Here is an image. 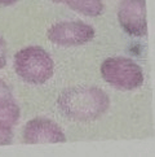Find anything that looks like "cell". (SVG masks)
<instances>
[{
    "mask_svg": "<svg viewBox=\"0 0 155 157\" xmlns=\"http://www.w3.org/2000/svg\"><path fill=\"white\" fill-rule=\"evenodd\" d=\"M58 108L65 117L75 122L96 121L110 106L107 94L95 86H76L58 96Z\"/></svg>",
    "mask_w": 155,
    "mask_h": 157,
    "instance_id": "cell-1",
    "label": "cell"
},
{
    "mask_svg": "<svg viewBox=\"0 0 155 157\" xmlns=\"http://www.w3.org/2000/svg\"><path fill=\"white\" fill-rule=\"evenodd\" d=\"M14 71L27 83L43 85L53 77L54 64L45 49L30 46L16 53Z\"/></svg>",
    "mask_w": 155,
    "mask_h": 157,
    "instance_id": "cell-2",
    "label": "cell"
},
{
    "mask_svg": "<svg viewBox=\"0 0 155 157\" xmlns=\"http://www.w3.org/2000/svg\"><path fill=\"white\" fill-rule=\"evenodd\" d=\"M103 81L121 91H132L143 83V73L133 60L127 57H110L101 65Z\"/></svg>",
    "mask_w": 155,
    "mask_h": 157,
    "instance_id": "cell-3",
    "label": "cell"
},
{
    "mask_svg": "<svg viewBox=\"0 0 155 157\" xmlns=\"http://www.w3.org/2000/svg\"><path fill=\"white\" fill-rule=\"evenodd\" d=\"M47 38L62 47L81 46L95 38V29L83 21H62L49 27Z\"/></svg>",
    "mask_w": 155,
    "mask_h": 157,
    "instance_id": "cell-4",
    "label": "cell"
},
{
    "mask_svg": "<svg viewBox=\"0 0 155 157\" xmlns=\"http://www.w3.org/2000/svg\"><path fill=\"white\" fill-rule=\"evenodd\" d=\"M118 21L132 36H145L147 33L146 0H121L118 7Z\"/></svg>",
    "mask_w": 155,
    "mask_h": 157,
    "instance_id": "cell-5",
    "label": "cell"
},
{
    "mask_svg": "<svg viewBox=\"0 0 155 157\" xmlns=\"http://www.w3.org/2000/svg\"><path fill=\"white\" fill-rule=\"evenodd\" d=\"M22 136L26 143H63L66 135L56 122L48 118H34L23 127Z\"/></svg>",
    "mask_w": 155,
    "mask_h": 157,
    "instance_id": "cell-6",
    "label": "cell"
},
{
    "mask_svg": "<svg viewBox=\"0 0 155 157\" xmlns=\"http://www.w3.org/2000/svg\"><path fill=\"white\" fill-rule=\"evenodd\" d=\"M58 4H66L75 12L88 17H97L103 12L102 0H52Z\"/></svg>",
    "mask_w": 155,
    "mask_h": 157,
    "instance_id": "cell-7",
    "label": "cell"
},
{
    "mask_svg": "<svg viewBox=\"0 0 155 157\" xmlns=\"http://www.w3.org/2000/svg\"><path fill=\"white\" fill-rule=\"evenodd\" d=\"M20 108L12 100H4L0 101V123L13 127L20 120Z\"/></svg>",
    "mask_w": 155,
    "mask_h": 157,
    "instance_id": "cell-8",
    "label": "cell"
},
{
    "mask_svg": "<svg viewBox=\"0 0 155 157\" xmlns=\"http://www.w3.org/2000/svg\"><path fill=\"white\" fill-rule=\"evenodd\" d=\"M13 139V131L12 127L0 123V145L9 144Z\"/></svg>",
    "mask_w": 155,
    "mask_h": 157,
    "instance_id": "cell-9",
    "label": "cell"
},
{
    "mask_svg": "<svg viewBox=\"0 0 155 157\" xmlns=\"http://www.w3.org/2000/svg\"><path fill=\"white\" fill-rule=\"evenodd\" d=\"M12 91H10L9 86L5 83L4 81L0 79V101H4V100H12Z\"/></svg>",
    "mask_w": 155,
    "mask_h": 157,
    "instance_id": "cell-10",
    "label": "cell"
},
{
    "mask_svg": "<svg viewBox=\"0 0 155 157\" xmlns=\"http://www.w3.org/2000/svg\"><path fill=\"white\" fill-rule=\"evenodd\" d=\"M7 64V43L0 36V69H3Z\"/></svg>",
    "mask_w": 155,
    "mask_h": 157,
    "instance_id": "cell-11",
    "label": "cell"
},
{
    "mask_svg": "<svg viewBox=\"0 0 155 157\" xmlns=\"http://www.w3.org/2000/svg\"><path fill=\"white\" fill-rule=\"evenodd\" d=\"M17 2L18 0H0V5H12Z\"/></svg>",
    "mask_w": 155,
    "mask_h": 157,
    "instance_id": "cell-12",
    "label": "cell"
}]
</instances>
